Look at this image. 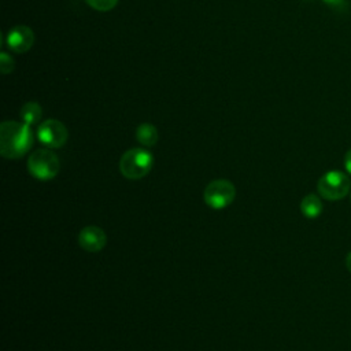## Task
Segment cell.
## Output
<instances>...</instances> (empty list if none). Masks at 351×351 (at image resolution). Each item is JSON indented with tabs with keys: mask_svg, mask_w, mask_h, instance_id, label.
Wrapping results in <instances>:
<instances>
[{
	"mask_svg": "<svg viewBox=\"0 0 351 351\" xmlns=\"http://www.w3.org/2000/svg\"><path fill=\"white\" fill-rule=\"evenodd\" d=\"M67 129L58 119H45L37 129L38 140L48 148H60L67 141Z\"/></svg>",
	"mask_w": 351,
	"mask_h": 351,
	"instance_id": "cell-6",
	"label": "cell"
},
{
	"mask_svg": "<svg viewBox=\"0 0 351 351\" xmlns=\"http://www.w3.org/2000/svg\"><path fill=\"white\" fill-rule=\"evenodd\" d=\"M346 267L348 269V271L351 273V251L347 254L346 256Z\"/></svg>",
	"mask_w": 351,
	"mask_h": 351,
	"instance_id": "cell-16",
	"label": "cell"
},
{
	"mask_svg": "<svg viewBox=\"0 0 351 351\" xmlns=\"http://www.w3.org/2000/svg\"><path fill=\"white\" fill-rule=\"evenodd\" d=\"M322 208H324V206H322L321 199L314 193L306 195L300 202L302 214L306 218H310V219H314V218L319 217V214L322 213Z\"/></svg>",
	"mask_w": 351,
	"mask_h": 351,
	"instance_id": "cell-9",
	"label": "cell"
},
{
	"mask_svg": "<svg viewBox=\"0 0 351 351\" xmlns=\"http://www.w3.org/2000/svg\"><path fill=\"white\" fill-rule=\"evenodd\" d=\"M106 243H107V236L104 230L95 225L85 226L78 234L80 247L88 252H97L103 250Z\"/></svg>",
	"mask_w": 351,
	"mask_h": 351,
	"instance_id": "cell-8",
	"label": "cell"
},
{
	"mask_svg": "<svg viewBox=\"0 0 351 351\" xmlns=\"http://www.w3.org/2000/svg\"><path fill=\"white\" fill-rule=\"evenodd\" d=\"M351 182L350 178L339 170H330L325 173L317 184L319 195L326 200H339L343 199L350 191Z\"/></svg>",
	"mask_w": 351,
	"mask_h": 351,
	"instance_id": "cell-4",
	"label": "cell"
},
{
	"mask_svg": "<svg viewBox=\"0 0 351 351\" xmlns=\"http://www.w3.org/2000/svg\"><path fill=\"white\" fill-rule=\"evenodd\" d=\"M325 4H328L329 7H333V8H341L346 5L347 0H322Z\"/></svg>",
	"mask_w": 351,
	"mask_h": 351,
	"instance_id": "cell-14",
	"label": "cell"
},
{
	"mask_svg": "<svg viewBox=\"0 0 351 351\" xmlns=\"http://www.w3.org/2000/svg\"><path fill=\"white\" fill-rule=\"evenodd\" d=\"M234 196V185L228 180H214L204 189L206 204L215 210H221L232 204Z\"/></svg>",
	"mask_w": 351,
	"mask_h": 351,
	"instance_id": "cell-5",
	"label": "cell"
},
{
	"mask_svg": "<svg viewBox=\"0 0 351 351\" xmlns=\"http://www.w3.org/2000/svg\"><path fill=\"white\" fill-rule=\"evenodd\" d=\"M33 145V132L25 122L4 121L0 125V154L7 159L23 156Z\"/></svg>",
	"mask_w": 351,
	"mask_h": 351,
	"instance_id": "cell-1",
	"label": "cell"
},
{
	"mask_svg": "<svg viewBox=\"0 0 351 351\" xmlns=\"http://www.w3.org/2000/svg\"><path fill=\"white\" fill-rule=\"evenodd\" d=\"M152 165L154 158L149 151L144 148H130L121 156L119 170L128 180H140L149 173Z\"/></svg>",
	"mask_w": 351,
	"mask_h": 351,
	"instance_id": "cell-2",
	"label": "cell"
},
{
	"mask_svg": "<svg viewBox=\"0 0 351 351\" xmlns=\"http://www.w3.org/2000/svg\"><path fill=\"white\" fill-rule=\"evenodd\" d=\"M85 1L89 7L100 12L111 11L118 4V0H85Z\"/></svg>",
	"mask_w": 351,
	"mask_h": 351,
	"instance_id": "cell-12",
	"label": "cell"
},
{
	"mask_svg": "<svg viewBox=\"0 0 351 351\" xmlns=\"http://www.w3.org/2000/svg\"><path fill=\"white\" fill-rule=\"evenodd\" d=\"M5 41L12 52L25 53L34 44V33L26 25H16L8 30Z\"/></svg>",
	"mask_w": 351,
	"mask_h": 351,
	"instance_id": "cell-7",
	"label": "cell"
},
{
	"mask_svg": "<svg viewBox=\"0 0 351 351\" xmlns=\"http://www.w3.org/2000/svg\"><path fill=\"white\" fill-rule=\"evenodd\" d=\"M14 66H15L14 59L7 52H1L0 53V71L3 74H8L14 70Z\"/></svg>",
	"mask_w": 351,
	"mask_h": 351,
	"instance_id": "cell-13",
	"label": "cell"
},
{
	"mask_svg": "<svg viewBox=\"0 0 351 351\" xmlns=\"http://www.w3.org/2000/svg\"><path fill=\"white\" fill-rule=\"evenodd\" d=\"M43 117V108L37 101H27L21 108V118L22 122L27 123L29 126L36 125Z\"/></svg>",
	"mask_w": 351,
	"mask_h": 351,
	"instance_id": "cell-11",
	"label": "cell"
},
{
	"mask_svg": "<svg viewBox=\"0 0 351 351\" xmlns=\"http://www.w3.org/2000/svg\"><path fill=\"white\" fill-rule=\"evenodd\" d=\"M136 138L144 147H154L158 141V130L152 123H140L136 129Z\"/></svg>",
	"mask_w": 351,
	"mask_h": 351,
	"instance_id": "cell-10",
	"label": "cell"
},
{
	"mask_svg": "<svg viewBox=\"0 0 351 351\" xmlns=\"http://www.w3.org/2000/svg\"><path fill=\"white\" fill-rule=\"evenodd\" d=\"M344 167H346L347 173L351 174V148L344 155Z\"/></svg>",
	"mask_w": 351,
	"mask_h": 351,
	"instance_id": "cell-15",
	"label": "cell"
},
{
	"mask_svg": "<svg viewBox=\"0 0 351 351\" xmlns=\"http://www.w3.org/2000/svg\"><path fill=\"white\" fill-rule=\"evenodd\" d=\"M60 169V163L58 156L45 148L36 149L27 159V170L29 173L41 181H47L53 178Z\"/></svg>",
	"mask_w": 351,
	"mask_h": 351,
	"instance_id": "cell-3",
	"label": "cell"
}]
</instances>
